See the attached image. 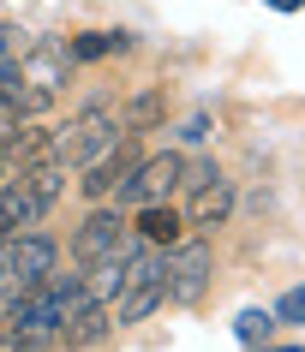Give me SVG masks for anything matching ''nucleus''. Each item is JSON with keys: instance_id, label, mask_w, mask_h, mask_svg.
Wrapping results in <instances>:
<instances>
[{"instance_id": "16", "label": "nucleus", "mask_w": 305, "mask_h": 352, "mask_svg": "<svg viewBox=\"0 0 305 352\" xmlns=\"http://www.w3.org/2000/svg\"><path fill=\"white\" fill-rule=\"evenodd\" d=\"M275 322H305V287L282 293V305H275Z\"/></svg>"}, {"instance_id": "18", "label": "nucleus", "mask_w": 305, "mask_h": 352, "mask_svg": "<svg viewBox=\"0 0 305 352\" xmlns=\"http://www.w3.org/2000/svg\"><path fill=\"white\" fill-rule=\"evenodd\" d=\"M6 287H12V280H6V269H0V305H6Z\"/></svg>"}, {"instance_id": "2", "label": "nucleus", "mask_w": 305, "mask_h": 352, "mask_svg": "<svg viewBox=\"0 0 305 352\" xmlns=\"http://www.w3.org/2000/svg\"><path fill=\"white\" fill-rule=\"evenodd\" d=\"M12 78H19L24 90H36L48 108H54V96L72 84V48L54 36H30V48L19 54V66H12Z\"/></svg>"}, {"instance_id": "7", "label": "nucleus", "mask_w": 305, "mask_h": 352, "mask_svg": "<svg viewBox=\"0 0 305 352\" xmlns=\"http://www.w3.org/2000/svg\"><path fill=\"white\" fill-rule=\"evenodd\" d=\"M48 215V197L36 191L30 173H12V179H0V239H12V233H30V227Z\"/></svg>"}, {"instance_id": "11", "label": "nucleus", "mask_w": 305, "mask_h": 352, "mask_svg": "<svg viewBox=\"0 0 305 352\" xmlns=\"http://www.w3.org/2000/svg\"><path fill=\"white\" fill-rule=\"evenodd\" d=\"M162 120H168V96L162 90H138L132 102L120 108V131H126V138H132V131H156Z\"/></svg>"}, {"instance_id": "6", "label": "nucleus", "mask_w": 305, "mask_h": 352, "mask_svg": "<svg viewBox=\"0 0 305 352\" xmlns=\"http://www.w3.org/2000/svg\"><path fill=\"white\" fill-rule=\"evenodd\" d=\"M54 239H42V233H12L6 239V251H0V269H6V280L12 287H42V280L54 275Z\"/></svg>"}, {"instance_id": "3", "label": "nucleus", "mask_w": 305, "mask_h": 352, "mask_svg": "<svg viewBox=\"0 0 305 352\" xmlns=\"http://www.w3.org/2000/svg\"><path fill=\"white\" fill-rule=\"evenodd\" d=\"M210 275H215V257L204 239H180L168 245V269H162V293L168 305H198L210 293Z\"/></svg>"}, {"instance_id": "5", "label": "nucleus", "mask_w": 305, "mask_h": 352, "mask_svg": "<svg viewBox=\"0 0 305 352\" xmlns=\"http://www.w3.org/2000/svg\"><path fill=\"white\" fill-rule=\"evenodd\" d=\"M114 251H126V215L108 204H96L90 215H84V227L72 233V263L78 269H90V263L114 257Z\"/></svg>"}, {"instance_id": "17", "label": "nucleus", "mask_w": 305, "mask_h": 352, "mask_svg": "<svg viewBox=\"0 0 305 352\" xmlns=\"http://www.w3.org/2000/svg\"><path fill=\"white\" fill-rule=\"evenodd\" d=\"M269 6H275V12H299L305 0H269Z\"/></svg>"}, {"instance_id": "13", "label": "nucleus", "mask_w": 305, "mask_h": 352, "mask_svg": "<svg viewBox=\"0 0 305 352\" xmlns=\"http://www.w3.org/2000/svg\"><path fill=\"white\" fill-rule=\"evenodd\" d=\"M24 48H30V30H19V24H0V78L19 66Z\"/></svg>"}, {"instance_id": "19", "label": "nucleus", "mask_w": 305, "mask_h": 352, "mask_svg": "<svg viewBox=\"0 0 305 352\" xmlns=\"http://www.w3.org/2000/svg\"><path fill=\"white\" fill-rule=\"evenodd\" d=\"M264 352H299V346H264Z\"/></svg>"}, {"instance_id": "9", "label": "nucleus", "mask_w": 305, "mask_h": 352, "mask_svg": "<svg viewBox=\"0 0 305 352\" xmlns=\"http://www.w3.org/2000/svg\"><path fill=\"white\" fill-rule=\"evenodd\" d=\"M233 215V179L215 167L204 186H191V204H186V227H198V233H210V227H222Z\"/></svg>"}, {"instance_id": "8", "label": "nucleus", "mask_w": 305, "mask_h": 352, "mask_svg": "<svg viewBox=\"0 0 305 352\" xmlns=\"http://www.w3.org/2000/svg\"><path fill=\"white\" fill-rule=\"evenodd\" d=\"M180 173H186V155H150V162H138V173L126 179V204H168V191L180 186Z\"/></svg>"}, {"instance_id": "15", "label": "nucleus", "mask_w": 305, "mask_h": 352, "mask_svg": "<svg viewBox=\"0 0 305 352\" xmlns=\"http://www.w3.org/2000/svg\"><path fill=\"white\" fill-rule=\"evenodd\" d=\"M24 131V113L12 108V102H6V96H0V155H6V149H12V138H19Z\"/></svg>"}, {"instance_id": "14", "label": "nucleus", "mask_w": 305, "mask_h": 352, "mask_svg": "<svg viewBox=\"0 0 305 352\" xmlns=\"http://www.w3.org/2000/svg\"><path fill=\"white\" fill-rule=\"evenodd\" d=\"M269 322H275V311H240V322H233V334L240 340H264Z\"/></svg>"}, {"instance_id": "12", "label": "nucleus", "mask_w": 305, "mask_h": 352, "mask_svg": "<svg viewBox=\"0 0 305 352\" xmlns=\"http://www.w3.org/2000/svg\"><path fill=\"white\" fill-rule=\"evenodd\" d=\"M66 48H72V60H102V54H126L132 36H126V30H84V36H72Z\"/></svg>"}, {"instance_id": "1", "label": "nucleus", "mask_w": 305, "mask_h": 352, "mask_svg": "<svg viewBox=\"0 0 305 352\" xmlns=\"http://www.w3.org/2000/svg\"><path fill=\"white\" fill-rule=\"evenodd\" d=\"M120 138H126V131H120V113H114V108H84V113H72V120L54 131L48 162H60V167H84V162H96L108 144H120Z\"/></svg>"}, {"instance_id": "4", "label": "nucleus", "mask_w": 305, "mask_h": 352, "mask_svg": "<svg viewBox=\"0 0 305 352\" xmlns=\"http://www.w3.org/2000/svg\"><path fill=\"white\" fill-rule=\"evenodd\" d=\"M138 162H144V155H138V144H132V138H120V144H108L96 162H84L78 191H84L90 204H108V197H120V191H126V179L138 173Z\"/></svg>"}, {"instance_id": "10", "label": "nucleus", "mask_w": 305, "mask_h": 352, "mask_svg": "<svg viewBox=\"0 0 305 352\" xmlns=\"http://www.w3.org/2000/svg\"><path fill=\"white\" fill-rule=\"evenodd\" d=\"M138 233H144V245H180L186 239V215L168 204H138Z\"/></svg>"}]
</instances>
